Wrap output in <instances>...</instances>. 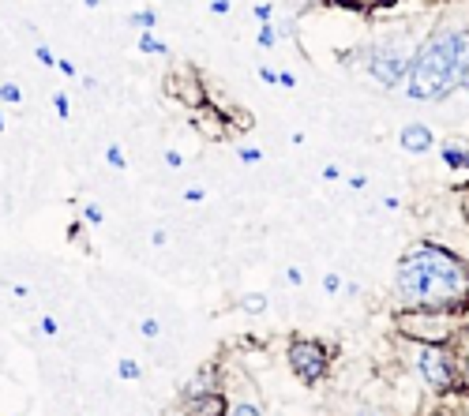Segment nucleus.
<instances>
[{
	"label": "nucleus",
	"instance_id": "obj_34",
	"mask_svg": "<svg viewBox=\"0 0 469 416\" xmlns=\"http://www.w3.org/2000/svg\"><path fill=\"white\" fill-rule=\"evenodd\" d=\"M57 72H60V75H68V79H75V75H79V68H75L72 60H57Z\"/></svg>",
	"mask_w": 469,
	"mask_h": 416
},
{
	"label": "nucleus",
	"instance_id": "obj_1",
	"mask_svg": "<svg viewBox=\"0 0 469 416\" xmlns=\"http://www.w3.org/2000/svg\"><path fill=\"white\" fill-rule=\"evenodd\" d=\"M469 79V0H451L428 23L402 83V94L421 106H439Z\"/></svg>",
	"mask_w": 469,
	"mask_h": 416
},
{
	"label": "nucleus",
	"instance_id": "obj_41",
	"mask_svg": "<svg viewBox=\"0 0 469 416\" xmlns=\"http://www.w3.org/2000/svg\"><path fill=\"white\" fill-rule=\"evenodd\" d=\"M342 293H346V296H357L360 285H357V281H342Z\"/></svg>",
	"mask_w": 469,
	"mask_h": 416
},
{
	"label": "nucleus",
	"instance_id": "obj_25",
	"mask_svg": "<svg viewBox=\"0 0 469 416\" xmlns=\"http://www.w3.org/2000/svg\"><path fill=\"white\" fill-rule=\"evenodd\" d=\"M83 222H90V225H101V222H106V214H101L98 203H87V206H83Z\"/></svg>",
	"mask_w": 469,
	"mask_h": 416
},
{
	"label": "nucleus",
	"instance_id": "obj_38",
	"mask_svg": "<svg viewBox=\"0 0 469 416\" xmlns=\"http://www.w3.org/2000/svg\"><path fill=\"white\" fill-rule=\"evenodd\" d=\"M203 199H206L203 188H188V191H184V203H203Z\"/></svg>",
	"mask_w": 469,
	"mask_h": 416
},
{
	"label": "nucleus",
	"instance_id": "obj_7",
	"mask_svg": "<svg viewBox=\"0 0 469 416\" xmlns=\"http://www.w3.org/2000/svg\"><path fill=\"white\" fill-rule=\"evenodd\" d=\"M398 147H402V154H409V158H424V154L436 150V135L428 124L409 120V124H402V132H398Z\"/></svg>",
	"mask_w": 469,
	"mask_h": 416
},
{
	"label": "nucleus",
	"instance_id": "obj_11",
	"mask_svg": "<svg viewBox=\"0 0 469 416\" xmlns=\"http://www.w3.org/2000/svg\"><path fill=\"white\" fill-rule=\"evenodd\" d=\"M439 162L451 173H469V147H462V142H439Z\"/></svg>",
	"mask_w": 469,
	"mask_h": 416
},
{
	"label": "nucleus",
	"instance_id": "obj_13",
	"mask_svg": "<svg viewBox=\"0 0 469 416\" xmlns=\"http://www.w3.org/2000/svg\"><path fill=\"white\" fill-rule=\"evenodd\" d=\"M439 409H443V416H469V386H458V390H451V394H443Z\"/></svg>",
	"mask_w": 469,
	"mask_h": 416
},
{
	"label": "nucleus",
	"instance_id": "obj_46",
	"mask_svg": "<svg viewBox=\"0 0 469 416\" xmlns=\"http://www.w3.org/2000/svg\"><path fill=\"white\" fill-rule=\"evenodd\" d=\"M0 132H4V113H0Z\"/></svg>",
	"mask_w": 469,
	"mask_h": 416
},
{
	"label": "nucleus",
	"instance_id": "obj_26",
	"mask_svg": "<svg viewBox=\"0 0 469 416\" xmlns=\"http://www.w3.org/2000/svg\"><path fill=\"white\" fill-rule=\"evenodd\" d=\"M259 75V83H267V86H278V68H270V64H259L255 68Z\"/></svg>",
	"mask_w": 469,
	"mask_h": 416
},
{
	"label": "nucleus",
	"instance_id": "obj_31",
	"mask_svg": "<svg viewBox=\"0 0 469 416\" xmlns=\"http://www.w3.org/2000/svg\"><path fill=\"white\" fill-rule=\"evenodd\" d=\"M38 330H42L45 337H57V319L53 315H42V319H38Z\"/></svg>",
	"mask_w": 469,
	"mask_h": 416
},
{
	"label": "nucleus",
	"instance_id": "obj_37",
	"mask_svg": "<svg viewBox=\"0 0 469 416\" xmlns=\"http://www.w3.org/2000/svg\"><path fill=\"white\" fill-rule=\"evenodd\" d=\"M349 188H353V191H364V188H368V176H364V173H353V176H349Z\"/></svg>",
	"mask_w": 469,
	"mask_h": 416
},
{
	"label": "nucleus",
	"instance_id": "obj_5",
	"mask_svg": "<svg viewBox=\"0 0 469 416\" xmlns=\"http://www.w3.org/2000/svg\"><path fill=\"white\" fill-rule=\"evenodd\" d=\"M465 327L462 308L454 311H436V308H416V311H394V330L406 342H432V345H451L454 334Z\"/></svg>",
	"mask_w": 469,
	"mask_h": 416
},
{
	"label": "nucleus",
	"instance_id": "obj_43",
	"mask_svg": "<svg viewBox=\"0 0 469 416\" xmlns=\"http://www.w3.org/2000/svg\"><path fill=\"white\" fill-rule=\"evenodd\" d=\"M353 416H383V412H380V409H357Z\"/></svg>",
	"mask_w": 469,
	"mask_h": 416
},
{
	"label": "nucleus",
	"instance_id": "obj_6",
	"mask_svg": "<svg viewBox=\"0 0 469 416\" xmlns=\"http://www.w3.org/2000/svg\"><path fill=\"white\" fill-rule=\"evenodd\" d=\"M331 360H334L331 345L316 342V337H289V345H285V364L297 375V383H304V386H319L327 379Z\"/></svg>",
	"mask_w": 469,
	"mask_h": 416
},
{
	"label": "nucleus",
	"instance_id": "obj_18",
	"mask_svg": "<svg viewBox=\"0 0 469 416\" xmlns=\"http://www.w3.org/2000/svg\"><path fill=\"white\" fill-rule=\"evenodd\" d=\"M226 416H267V412H263V405H259L255 398H241V401H229Z\"/></svg>",
	"mask_w": 469,
	"mask_h": 416
},
{
	"label": "nucleus",
	"instance_id": "obj_14",
	"mask_svg": "<svg viewBox=\"0 0 469 416\" xmlns=\"http://www.w3.org/2000/svg\"><path fill=\"white\" fill-rule=\"evenodd\" d=\"M136 49H139V53H147V57H169V45H165L154 30H139Z\"/></svg>",
	"mask_w": 469,
	"mask_h": 416
},
{
	"label": "nucleus",
	"instance_id": "obj_45",
	"mask_svg": "<svg viewBox=\"0 0 469 416\" xmlns=\"http://www.w3.org/2000/svg\"><path fill=\"white\" fill-rule=\"evenodd\" d=\"M462 90H465V101H469V79H465V86H462Z\"/></svg>",
	"mask_w": 469,
	"mask_h": 416
},
{
	"label": "nucleus",
	"instance_id": "obj_12",
	"mask_svg": "<svg viewBox=\"0 0 469 416\" xmlns=\"http://www.w3.org/2000/svg\"><path fill=\"white\" fill-rule=\"evenodd\" d=\"M451 353H454V364H458V375H462V386H469V327H462L451 342Z\"/></svg>",
	"mask_w": 469,
	"mask_h": 416
},
{
	"label": "nucleus",
	"instance_id": "obj_2",
	"mask_svg": "<svg viewBox=\"0 0 469 416\" xmlns=\"http://www.w3.org/2000/svg\"><path fill=\"white\" fill-rule=\"evenodd\" d=\"M398 311H416V308H436V311H454L469 304V259L458 252L443 248V244H413L398 259L394 281H390Z\"/></svg>",
	"mask_w": 469,
	"mask_h": 416
},
{
	"label": "nucleus",
	"instance_id": "obj_32",
	"mask_svg": "<svg viewBox=\"0 0 469 416\" xmlns=\"http://www.w3.org/2000/svg\"><path fill=\"white\" fill-rule=\"evenodd\" d=\"M278 86L282 90H297V75L293 72H278Z\"/></svg>",
	"mask_w": 469,
	"mask_h": 416
},
{
	"label": "nucleus",
	"instance_id": "obj_17",
	"mask_svg": "<svg viewBox=\"0 0 469 416\" xmlns=\"http://www.w3.org/2000/svg\"><path fill=\"white\" fill-rule=\"evenodd\" d=\"M128 27H132V30H154V27H158V11H154V8L132 11V16H128Z\"/></svg>",
	"mask_w": 469,
	"mask_h": 416
},
{
	"label": "nucleus",
	"instance_id": "obj_39",
	"mask_svg": "<svg viewBox=\"0 0 469 416\" xmlns=\"http://www.w3.org/2000/svg\"><path fill=\"white\" fill-rule=\"evenodd\" d=\"M323 180H342V169H338V165H323Z\"/></svg>",
	"mask_w": 469,
	"mask_h": 416
},
{
	"label": "nucleus",
	"instance_id": "obj_10",
	"mask_svg": "<svg viewBox=\"0 0 469 416\" xmlns=\"http://www.w3.org/2000/svg\"><path fill=\"white\" fill-rule=\"evenodd\" d=\"M211 390H221V371L214 368V364H206V368H199V371H195L192 379L184 383V390H180V401L203 398V394H211Z\"/></svg>",
	"mask_w": 469,
	"mask_h": 416
},
{
	"label": "nucleus",
	"instance_id": "obj_15",
	"mask_svg": "<svg viewBox=\"0 0 469 416\" xmlns=\"http://www.w3.org/2000/svg\"><path fill=\"white\" fill-rule=\"evenodd\" d=\"M237 308L244 311V315L259 319V315H267L270 300H267V293H244V296H237Z\"/></svg>",
	"mask_w": 469,
	"mask_h": 416
},
{
	"label": "nucleus",
	"instance_id": "obj_22",
	"mask_svg": "<svg viewBox=\"0 0 469 416\" xmlns=\"http://www.w3.org/2000/svg\"><path fill=\"white\" fill-rule=\"evenodd\" d=\"M106 165H109V169H124V165H128L124 150L116 147V142H109V147H106Z\"/></svg>",
	"mask_w": 469,
	"mask_h": 416
},
{
	"label": "nucleus",
	"instance_id": "obj_24",
	"mask_svg": "<svg viewBox=\"0 0 469 416\" xmlns=\"http://www.w3.org/2000/svg\"><path fill=\"white\" fill-rule=\"evenodd\" d=\"M237 158H241L244 165H259V162H263V150H259V147H241Z\"/></svg>",
	"mask_w": 469,
	"mask_h": 416
},
{
	"label": "nucleus",
	"instance_id": "obj_9",
	"mask_svg": "<svg viewBox=\"0 0 469 416\" xmlns=\"http://www.w3.org/2000/svg\"><path fill=\"white\" fill-rule=\"evenodd\" d=\"M226 409H229L226 390H211V394H203V398L180 401V416H226Z\"/></svg>",
	"mask_w": 469,
	"mask_h": 416
},
{
	"label": "nucleus",
	"instance_id": "obj_23",
	"mask_svg": "<svg viewBox=\"0 0 469 416\" xmlns=\"http://www.w3.org/2000/svg\"><path fill=\"white\" fill-rule=\"evenodd\" d=\"M53 109H57L60 120H68V116H72V101H68V94H60V90H57V94H53Z\"/></svg>",
	"mask_w": 469,
	"mask_h": 416
},
{
	"label": "nucleus",
	"instance_id": "obj_19",
	"mask_svg": "<svg viewBox=\"0 0 469 416\" xmlns=\"http://www.w3.org/2000/svg\"><path fill=\"white\" fill-rule=\"evenodd\" d=\"M116 375H121L124 383H139V379H143V364L132 360V356H128V360H116Z\"/></svg>",
	"mask_w": 469,
	"mask_h": 416
},
{
	"label": "nucleus",
	"instance_id": "obj_20",
	"mask_svg": "<svg viewBox=\"0 0 469 416\" xmlns=\"http://www.w3.org/2000/svg\"><path fill=\"white\" fill-rule=\"evenodd\" d=\"M278 27H275V23H259V34H255V45L259 49H275L278 45Z\"/></svg>",
	"mask_w": 469,
	"mask_h": 416
},
{
	"label": "nucleus",
	"instance_id": "obj_29",
	"mask_svg": "<svg viewBox=\"0 0 469 416\" xmlns=\"http://www.w3.org/2000/svg\"><path fill=\"white\" fill-rule=\"evenodd\" d=\"M323 293H327V296L342 293V274H323Z\"/></svg>",
	"mask_w": 469,
	"mask_h": 416
},
{
	"label": "nucleus",
	"instance_id": "obj_16",
	"mask_svg": "<svg viewBox=\"0 0 469 416\" xmlns=\"http://www.w3.org/2000/svg\"><path fill=\"white\" fill-rule=\"evenodd\" d=\"M334 8H346V11H387L394 8L398 0H331Z\"/></svg>",
	"mask_w": 469,
	"mask_h": 416
},
{
	"label": "nucleus",
	"instance_id": "obj_35",
	"mask_svg": "<svg viewBox=\"0 0 469 416\" xmlns=\"http://www.w3.org/2000/svg\"><path fill=\"white\" fill-rule=\"evenodd\" d=\"M165 165H169V169H180V165H184V154H177V150H165Z\"/></svg>",
	"mask_w": 469,
	"mask_h": 416
},
{
	"label": "nucleus",
	"instance_id": "obj_42",
	"mask_svg": "<svg viewBox=\"0 0 469 416\" xmlns=\"http://www.w3.org/2000/svg\"><path fill=\"white\" fill-rule=\"evenodd\" d=\"M383 206H387V210H398V206H402V199H398V195H387V199H383Z\"/></svg>",
	"mask_w": 469,
	"mask_h": 416
},
{
	"label": "nucleus",
	"instance_id": "obj_4",
	"mask_svg": "<svg viewBox=\"0 0 469 416\" xmlns=\"http://www.w3.org/2000/svg\"><path fill=\"white\" fill-rule=\"evenodd\" d=\"M406 342V337H402ZM406 360L409 368L424 379V386L432 390L436 398L451 394V390L462 386L458 364H454L451 345H432V342H406Z\"/></svg>",
	"mask_w": 469,
	"mask_h": 416
},
{
	"label": "nucleus",
	"instance_id": "obj_40",
	"mask_svg": "<svg viewBox=\"0 0 469 416\" xmlns=\"http://www.w3.org/2000/svg\"><path fill=\"white\" fill-rule=\"evenodd\" d=\"M211 11H214V16H226V11H229V0H211Z\"/></svg>",
	"mask_w": 469,
	"mask_h": 416
},
{
	"label": "nucleus",
	"instance_id": "obj_8",
	"mask_svg": "<svg viewBox=\"0 0 469 416\" xmlns=\"http://www.w3.org/2000/svg\"><path fill=\"white\" fill-rule=\"evenodd\" d=\"M165 86L173 90V98H180V101H184V106H192V109H199L203 101H206V90H203V83H199V75H195V72H177V75H169Z\"/></svg>",
	"mask_w": 469,
	"mask_h": 416
},
{
	"label": "nucleus",
	"instance_id": "obj_47",
	"mask_svg": "<svg viewBox=\"0 0 469 416\" xmlns=\"http://www.w3.org/2000/svg\"><path fill=\"white\" fill-rule=\"evenodd\" d=\"M229 4H233V0H229Z\"/></svg>",
	"mask_w": 469,
	"mask_h": 416
},
{
	"label": "nucleus",
	"instance_id": "obj_33",
	"mask_svg": "<svg viewBox=\"0 0 469 416\" xmlns=\"http://www.w3.org/2000/svg\"><path fill=\"white\" fill-rule=\"evenodd\" d=\"M285 281H289V285H304V270L301 266H289V270H285Z\"/></svg>",
	"mask_w": 469,
	"mask_h": 416
},
{
	"label": "nucleus",
	"instance_id": "obj_36",
	"mask_svg": "<svg viewBox=\"0 0 469 416\" xmlns=\"http://www.w3.org/2000/svg\"><path fill=\"white\" fill-rule=\"evenodd\" d=\"M150 244H154V248H165V244H169V232H165V229H154V232H150Z\"/></svg>",
	"mask_w": 469,
	"mask_h": 416
},
{
	"label": "nucleus",
	"instance_id": "obj_21",
	"mask_svg": "<svg viewBox=\"0 0 469 416\" xmlns=\"http://www.w3.org/2000/svg\"><path fill=\"white\" fill-rule=\"evenodd\" d=\"M0 101H4V106H19V101H23V90H19L16 83H0Z\"/></svg>",
	"mask_w": 469,
	"mask_h": 416
},
{
	"label": "nucleus",
	"instance_id": "obj_3",
	"mask_svg": "<svg viewBox=\"0 0 469 416\" xmlns=\"http://www.w3.org/2000/svg\"><path fill=\"white\" fill-rule=\"evenodd\" d=\"M428 30V23H416V19H394L380 27L368 42L360 45V68L372 75L375 86L383 90H402L409 75V64L413 53L421 45V38Z\"/></svg>",
	"mask_w": 469,
	"mask_h": 416
},
{
	"label": "nucleus",
	"instance_id": "obj_44",
	"mask_svg": "<svg viewBox=\"0 0 469 416\" xmlns=\"http://www.w3.org/2000/svg\"><path fill=\"white\" fill-rule=\"evenodd\" d=\"M462 315H465V327H469V304H465V308H462Z\"/></svg>",
	"mask_w": 469,
	"mask_h": 416
},
{
	"label": "nucleus",
	"instance_id": "obj_28",
	"mask_svg": "<svg viewBox=\"0 0 469 416\" xmlns=\"http://www.w3.org/2000/svg\"><path fill=\"white\" fill-rule=\"evenodd\" d=\"M252 16L259 23H275V4H252Z\"/></svg>",
	"mask_w": 469,
	"mask_h": 416
},
{
	"label": "nucleus",
	"instance_id": "obj_27",
	"mask_svg": "<svg viewBox=\"0 0 469 416\" xmlns=\"http://www.w3.org/2000/svg\"><path fill=\"white\" fill-rule=\"evenodd\" d=\"M139 334H143V337H158V334H162V322L154 319V315H147V319L139 322Z\"/></svg>",
	"mask_w": 469,
	"mask_h": 416
},
{
	"label": "nucleus",
	"instance_id": "obj_30",
	"mask_svg": "<svg viewBox=\"0 0 469 416\" xmlns=\"http://www.w3.org/2000/svg\"><path fill=\"white\" fill-rule=\"evenodd\" d=\"M34 57L42 60L45 68H57V57H53V49H49V45H38V49H34Z\"/></svg>",
	"mask_w": 469,
	"mask_h": 416
}]
</instances>
